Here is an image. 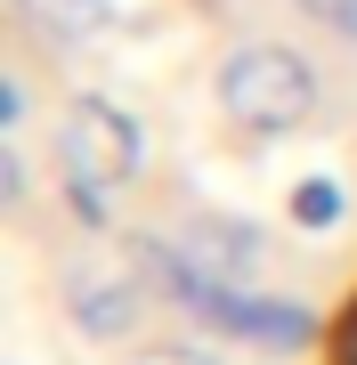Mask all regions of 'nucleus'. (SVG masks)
Instances as JSON below:
<instances>
[{
  "instance_id": "obj_5",
  "label": "nucleus",
  "mask_w": 357,
  "mask_h": 365,
  "mask_svg": "<svg viewBox=\"0 0 357 365\" xmlns=\"http://www.w3.org/2000/svg\"><path fill=\"white\" fill-rule=\"evenodd\" d=\"M179 252L195 268L227 276V284H244V276L268 268V235L252 220H236V211H187V220H179Z\"/></svg>"
},
{
  "instance_id": "obj_6",
  "label": "nucleus",
  "mask_w": 357,
  "mask_h": 365,
  "mask_svg": "<svg viewBox=\"0 0 357 365\" xmlns=\"http://www.w3.org/2000/svg\"><path fill=\"white\" fill-rule=\"evenodd\" d=\"M33 16L57 49H98L122 33V0H33Z\"/></svg>"
},
{
  "instance_id": "obj_2",
  "label": "nucleus",
  "mask_w": 357,
  "mask_h": 365,
  "mask_svg": "<svg viewBox=\"0 0 357 365\" xmlns=\"http://www.w3.org/2000/svg\"><path fill=\"white\" fill-rule=\"evenodd\" d=\"M138 260H146V276L171 284V300L187 317H203V325L227 333V341H252V349H309V341H317V317L309 309H292V300H276V292L227 284V276L195 268L179 244H138Z\"/></svg>"
},
{
  "instance_id": "obj_4",
  "label": "nucleus",
  "mask_w": 357,
  "mask_h": 365,
  "mask_svg": "<svg viewBox=\"0 0 357 365\" xmlns=\"http://www.w3.org/2000/svg\"><path fill=\"white\" fill-rule=\"evenodd\" d=\"M66 317H73L90 341L138 333V317H146V276H138V268H98V260L66 268Z\"/></svg>"
},
{
  "instance_id": "obj_8",
  "label": "nucleus",
  "mask_w": 357,
  "mask_h": 365,
  "mask_svg": "<svg viewBox=\"0 0 357 365\" xmlns=\"http://www.w3.org/2000/svg\"><path fill=\"white\" fill-rule=\"evenodd\" d=\"M301 9H309V16H325L341 41H357V0H301Z\"/></svg>"
},
{
  "instance_id": "obj_1",
  "label": "nucleus",
  "mask_w": 357,
  "mask_h": 365,
  "mask_svg": "<svg viewBox=\"0 0 357 365\" xmlns=\"http://www.w3.org/2000/svg\"><path fill=\"white\" fill-rule=\"evenodd\" d=\"M146 170V130L114 98H73L57 122V179L81 227H114V195Z\"/></svg>"
},
{
  "instance_id": "obj_3",
  "label": "nucleus",
  "mask_w": 357,
  "mask_h": 365,
  "mask_svg": "<svg viewBox=\"0 0 357 365\" xmlns=\"http://www.w3.org/2000/svg\"><path fill=\"white\" fill-rule=\"evenodd\" d=\"M219 114L236 122V130H252V138L301 130V122L317 114V73H309V57L284 49V41H244V49H227Z\"/></svg>"
},
{
  "instance_id": "obj_10",
  "label": "nucleus",
  "mask_w": 357,
  "mask_h": 365,
  "mask_svg": "<svg viewBox=\"0 0 357 365\" xmlns=\"http://www.w3.org/2000/svg\"><path fill=\"white\" fill-rule=\"evenodd\" d=\"M138 365H219V357H195V349H146Z\"/></svg>"
},
{
  "instance_id": "obj_9",
  "label": "nucleus",
  "mask_w": 357,
  "mask_h": 365,
  "mask_svg": "<svg viewBox=\"0 0 357 365\" xmlns=\"http://www.w3.org/2000/svg\"><path fill=\"white\" fill-rule=\"evenodd\" d=\"M333 365H357V309L333 325Z\"/></svg>"
},
{
  "instance_id": "obj_7",
  "label": "nucleus",
  "mask_w": 357,
  "mask_h": 365,
  "mask_svg": "<svg viewBox=\"0 0 357 365\" xmlns=\"http://www.w3.org/2000/svg\"><path fill=\"white\" fill-rule=\"evenodd\" d=\"M341 211H349V195L333 179H301V187H292V220H301V227H341Z\"/></svg>"
}]
</instances>
